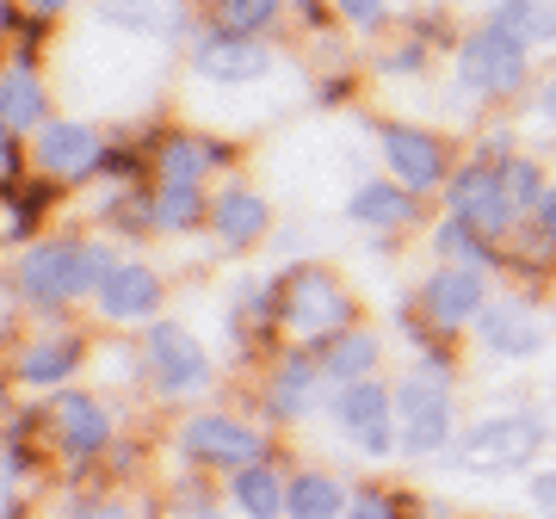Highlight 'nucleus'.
Returning <instances> with one entry per match:
<instances>
[{"mask_svg":"<svg viewBox=\"0 0 556 519\" xmlns=\"http://www.w3.org/2000/svg\"><path fill=\"white\" fill-rule=\"evenodd\" d=\"M396 440L415 458H433L452 440V378L439 365H415L396 383Z\"/></svg>","mask_w":556,"mask_h":519,"instance_id":"f257e3e1","label":"nucleus"},{"mask_svg":"<svg viewBox=\"0 0 556 519\" xmlns=\"http://www.w3.org/2000/svg\"><path fill=\"white\" fill-rule=\"evenodd\" d=\"M118 260H105L100 248H87V241H43L25 254V298L31 303H68L80 291H100V279L112 273Z\"/></svg>","mask_w":556,"mask_h":519,"instance_id":"f03ea898","label":"nucleus"},{"mask_svg":"<svg viewBox=\"0 0 556 519\" xmlns=\"http://www.w3.org/2000/svg\"><path fill=\"white\" fill-rule=\"evenodd\" d=\"M278 316L298 340H328V334H346V316H353V298L340 291L334 273L321 266H303L285 279V298H278Z\"/></svg>","mask_w":556,"mask_h":519,"instance_id":"7ed1b4c3","label":"nucleus"},{"mask_svg":"<svg viewBox=\"0 0 556 519\" xmlns=\"http://www.w3.org/2000/svg\"><path fill=\"white\" fill-rule=\"evenodd\" d=\"M538 452H544V415H495L464 440V464L477 477H489V470H519Z\"/></svg>","mask_w":556,"mask_h":519,"instance_id":"20e7f679","label":"nucleus"},{"mask_svg":"<svg viewBox=\"0 0 556 519\" xmlns=\"http://www.w3.org/2000/svg\"><path fill=\"white\" fill-rule=\"evenodd\" d=\"M519 199L507 186V161H477L452 180V217H464L477 236H501L514 223Z\"/></svg>","mask_w":556,"mask_h":519,"instance_id":"39448f33","label":"nucleus"},{"mask_svg":"<svg viewBox=\"0 0 556 519\" xmlns=\"http://www.w3.org/2000/svg\"><path fill=\"white\" fill-rule=\"evenodd\" d=\"M457 75H464V87L470 93H514L519 80H526V50H519L514 38H501L495 25H482L477 38L457 50Z\"/></svg>","mask_w":556,"mask_h":519,"instance_id":"423d86ee","label":"nucleus"},{"mask_svg":"<svg viewBox=\"0 0 556 519\" xmlns=\"http://www.w3.org/2000/svg\"><path fill=\"white\" fill-rule=\"evenodd\" d=\"M420 309H427V321L433 328H464V321H477L482 309H489V279H482L477 260H464V266H439L433 279H427V291H420Z\"/></svg>","mask_w":556,"mask_h":519,"instance_id":"0eeeda50","label":"nucleus"},{"mask_svg":"<svg viewBox=\"0 0 556 519\" xmlns=\"http://www.w3.org/2000/svg\"><path fill=\"white\" fill-rule=\"evenodd\" d=\"M334 420H340V433H346V440H358L365 452H378V458L396 445V396H390L383 383H371V378L340 390V396H334Z\"/></svg>","mask_w":556,"mask_h":519,"instance_id":"6e6552de","label":"nucleus"},{"mask_svg":"<svg viewBox=\"0 0 556 519\" xmlns=\"http://www.w3.org/2000/svg\"><path fill=\"white\" fill-rule=\"evenodd\" d=\"M149 371H155V383L167 396H186V390H199V383L211 378V359H204V346L186 334V328L155 321V328H149Z\"/></svg>","mask_w":556,"mask_h":519,"instance_id":"1a4fd4ad","label":"nucleus"},{"mask_svg":"<svg viewBox=\"0 0 556 519\" xmlns=\"http://www.w3.org/2000/svg\"><path fill=\"white\" fill-rule=\"evenodd\" d=\"M383 161L402 180V192H427V186L445 180V149L420 130H383Z\"/></svg>","mask_w":556,"mask_h":519,"instance_id":"9d476101","label":"nucleus"},{"mask_svg":"<svg viewBox=\"0 0 556 519\" xmlns=\"http://www.w3.org/2000/svg\"><path fill=\"white\" fill-rule=\"evenodd\" d=\"M192 68L204 80H217V87H248V80L273 75V56L254 38H211V43H199V62Z\"/></svg>","mask_w":556,"mask_h":519,"instance_id":"9b49d317","label":"nucleus"},{"mask_svg":"<svg viewBox=\"0 0 556 519\" xmlns=\"http://www.w3.org/2000/svg\"><path fill=\"white\" fill-rule=\"evenodd\" d=\"M186 445H192L199 458L236 464V470H248V464L260 458V433L241 427V420H229V415H199L192 427H186Z\"/></svg>","mask_w":556,"mask_h":519,"instance_id":"f8f14e48","label":"nucleus"},{"mask_svg":"<svg viewBox=\"0 0 556 519\" xmlns=\"http://www.w3.org/2000/svg\"><path fill=\"white\" fill-rule=\"evenodd\" d=\"M155 303H161V279L149 273V266H137V260H118V266L100 279V309L112 321H142Z\"/></svg>","mask_w":556,"mask_h":519,"instance_id":"ddd939ff","label":"nucleus"},{"mask_svg":"<svg viewBox=\"0 0 556 519\" xmlns=\"http://www.w3.org/2000/svg\"><path fill=\"white\" fill-rule=\"evenodd\" d=\"M100 161V137L87 124H43L38 130V167L56 174V180H75Z\"/></svg>","mask_w":556,"mask_h":519,"instance_id":"4468645a","label":"nucleus"},{"mask_svg":"<svg viewBox=\"0 0 556 519\" xmlns=\"http://www.w3.org/2000/svg\"><path fill=\"white\" fill-rule=\"evenodd\" d=\"M0 130L20 137V130H43V80L31 62H7L0 68Z\"/></svg>","mask_w":556,"mask_h":519,"instance_id":"2eb2a0df","label":"nucleus"},{"mask_svg":"<svg viewBox=\"0 0 556 519\" xmlns=\"http://www.w3.org/2000/svg\"><path fill=\"white\" fill-rule=\"evenodd\" d=\"M477 321H482V340L495 346L501 359H532L544 346V328H538V316L526 303H489Z\"/></svg>","mask_w":556,"mask_h":519,"instance_id":"dca6fc26","label":"nucleus"},{"mask_svg":"<svg viewBox=\"0 0 556 519\" xmlns=\"http://www.w3.org/2000/svg\"><path fill=\"white\" fill-rule=\"evenodd\" d=\"M489 25H495L501 38H514L519 50H532V43L556 38V7L551 0H495Z\"/></svg>","mask_w":556,"mask_h":519,"instance_id":"f3484780","label":"nucleus"},{"mask_svg":"<svg viewBox=\"0 0 556 519\" xmlns=\"http://www.w3.org/2000/svg\"><path fill=\"white\" fill-rule=\"evenodd\" d=\"M56 427H62V445H68V458H87V452H100L105 433H112V420L93 396H62L56 402Z\"/></svg>","mask_w":556,"mask_h":519,"instance_id":"a211bd4d","label":"nucleus"},{"mask_svg":"<svg viewBox=\"0 0 556 519\" xmlns=\"http://www.w3.org/2000/svg\"><path fill=\"white\" fill-rule=\"evenodd\" d=\"M100 20L124 25V31H142V38H167V31H179L186 7L179 0H100Z\"/></svg>","mask_w":556,"mask_h":519,"instance_id":"6ab92c4d","label":"nucleus"},{"mask_svg":"<svg viewBox=\"0 0 556 519\" xmlns=\"http://www.w3.org/2000/svg\"><path fill=\"white\" fill-rule=\"evenodd\" d=\"M211 217H217V236L236 241V248H248V241L266 236V199H260V192H241V186L236 192H223Z\"/></svg>","mask_w":556,"mask_h":519,"instance_id":"aec40b11","label":"nucleus"},{"mask_svg":"<svg viewBox=\"0 0 556 519\" xmlns=\"http://www.w3.org/2000/svg\"><path fill=\"white\" fill-rule=\"evenodd\" d=\"M371 365H378V340L371 334H334L328 359H321V378H334L340 390H346V383L371 378Z\"/></svg>","mask_w":556,"mask_h":519,"instance_id":"412c9836","label":"nucleus"},{"mask_svg":"<svg viewBox=\"0 0 556 519\" xmlns=\"http://www.w3.org/2000/svg\"><path fill=\"white\" fill-rule=\"evenodd\" d=\"M340 507H346V489L334 477H298L285 489V514L291 519H340Z\"/></svg>","mask_w":556,"mask_h":519,"instance_id":"4be33fe9","label":"nucleus"},{"mask_svg":"<svg viewBox=\"0 0 556 519\" xmlns=\"http://www.w3.org/2000/svg\"><path fill=\"white\" fill-rule=\"evenodd\" d=\"M236 507L248 519H278L285 514V482L266 464H248V470H236Z\"/></svg>","mask_w":556,"mask_h":519,"instance_id":"5701e85b","label":"nucleus"},{"mask_svg":"<svg viewBox=\"0 0 556 519\" xmlns=\"http://www.w3.org/2000/svg\"><path fill=\"white\" fill-rule=\"evenodd\" d=\"M346 217L365 223V229H390V223H408V192H396V186H358L353 204H346Z\"/></svg>","mask_w":556,"mask_h":519,"instance_id":"b1692460","label":"nucleus"},{"mask_svg":"<svg viewBox=\"0 0 556 519\" xmlns=\"http://www.w3.org/2000/svg\"><path fill=\"white\" fill-rule=\"evenodd\" d=\"M204 167H211V142H192L179 137L161 149V186H199Z\"/></svg>","mask_w":556,"mask_h":519,"instance_id":"393cba45","label":"nucleus"},{"mask_svg":"<svg viewBox=\"0 0 556 519\" xmlns=\"http://www.w3.org/2000/svg\"><path fill=\"white\" fill-rule=\"evenodd\" d=\"M316 378H321L316 359H285V371H278V383H273V415H303Z\"/></svg>","mask_w":556,"mask_h":519,"instance_id":"a878e982","label":"nucleus"},{"mask_svg":"<svg viewBox=\"0 0 556 519\" xmlns=\"http://www.w3.org/2000/svg\"><path fill=\"white\" fill-rule=\"evenodd\" d=\"M68 371H75V346H68V340L31 346V353H25V365H20V378H25V383H62Z\"/></svg>","mask_w":556,"mask_h":519,"instance_id":"bb28decb","label":"nucleus"},{"mask_svg":"<svg viewBox=\"0 0 556 519\" xmlns=\"http://www.w3.org/2000/svg\"><path fill=\"white\" fill-rule=\"evenodd\" d=\"M278 13V0H217V20L229 38H248V31H266Z\"/></svg>","mask_w":556,"mask_h":519,"instance_id":"cd10ccee","label":"nucleus"},{"mask_svg":"<svg viewBox=\"0 0 556 519\" xmlns=\"http://www.w3.org/2000/svg\"><path fill=\"white\" fill-rule=\"evenodd\" d=\"M192 217H199V186H161V199H155L161 229H186Z\"/></svg>","mask_w":556,"mask_h":519,"instance_id":"c85d7f7f","label":"nucleus"},{"mask_svg":"<svg viewBox=\"0 0 556 519\" xmlns=\"http://www.w3.org/2000/svg\"><path fill=\"white\" fill-rule=\"evenodd\" d=\"M507 186H514L519 211H526V204L538 211V199H544V186H538V167H532V161H507Z\"/></svg>","mask_w":556,"mask_h":519,"instance_id":"c756f323","label":"nucleus"},{"mask_svg":"<svg viewBox=\"0 0 556 519\" xmlns=\"http://www.w3.org/2000/svg\"><path fill=\"white\" fill-rule=\"evenodd\" d=\"M340 13L353 25H378L383 20V0H340Z\"/></svg>","mask_w":556,"mask_h":519,"instance_id":"7c9ffc66","label":"nucleus"},{"mask_svg":"<svg viewBox=\"0 0 556 519\" xmlns=\"http://www.w3.org/2000/svg\"><path fill=\"white\" fill-rule=\"evenodd\" d=\"M346 519H396V507H390V501H353Z\"/></svg>","mask_w":556,"mask_h":519,"instance_id":"2f4dec72","label":"nucleus"},{"mask_svg":"<svg viewBox=\"0 0 556 519\" xmlns=\"http://www.w3.org/2000/svg\"><path fill=\"white\" fill-rule=\"evenodd\" d=\"M75 519H130V514L112 507V501H87V507H75Z\"/></svg>","mask_w":556,"mask_h":519,"instance_id":"473e14b6","label":"nucleus"},{"mask_svg":"<svg viewBox=\"0 0 556 519\" xmlns=\"http://www.w3.org/2000/svg\"><path fill=\"white\" fill-rule=\"evenodd\" d=\"M13 507V452H0V514Z\"/></svg>","mask_w":556,"mask_h":519,"instance_id":"72a5a7b5","label":"nucleus"},{"mask_svg":"<svg viewBox=\"0 0 556 519\" xmlns=\"http://www.w3.org/2000/svg\"><path fill=\"white\" fill-rule=\"evenodd\" d=\"M538 229H544V236H556V186L538 199Z\"/></svg>","mask_w":556,"mask_h":519,"instance_id":"f704fd0d","label":"nucleus"},{"mask_svg":"<svg viewBox=\"0 0 556 519\" xmlns=\"http://www.w3.org/2000/svg\"><path fill=\"white\" fill-rule=\"evenodd\" d=\"M56 7H68V0H25V13H56Z\"/></svg>","mask_w":556,"mask_h":519,"instance_id":"c9c22d12","label":"nucleus"},{"mask_svg":"<svg viewBox=\"0 0 556 519\" xmlns=\"http://www.w3.org/2000/svg\"><path fill=\"white\" fill-rule=\"evenodd\" d=\"M538 112H544V118L556 124V87H544V100H538Z\"/></svg>","mask_w":556,"mask_h":519,"instance_id":"e433bc0d","label":"nucleus"},{"mask_svg":"<svg viewBox=\"0 0 556 519\" xmlns=\"http://www.w3.org/2000/svg\"><path fill=\"white\" fill-rule=\"evenodd\" d=\"M179 519H217V514H211L204 501H192V507H186V514H179Z\"/></svg>","mask_w":556,"mask_h":519,"instance_id":"4c0bfd02","label":"nucleus"},{"mask_svg":"<svg viewBox=\"0 0 556 519\" xmlns=\"http://www.w3.org/2000/svg\"><path fill=\"white\" fill-rule=\"evenodd\" d=\"M0 298H7V291H0Z\"/></svg>","mask_w":556,"mask_h":519,"instance_id":"58836bf2","label":"nucleus"}]
</instances>
